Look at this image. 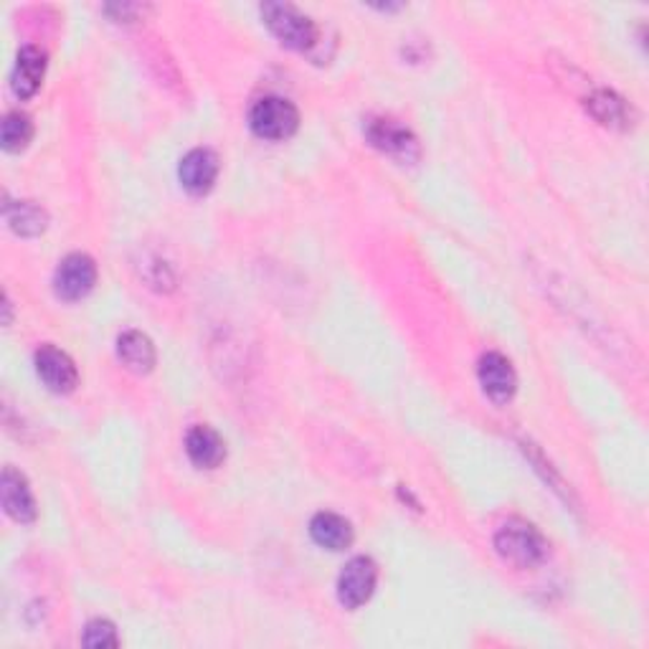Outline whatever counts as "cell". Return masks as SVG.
Listing matches in <instances>:
<instances>
[{
    "mask_svg": "<svg viewBox=\"0 0 649 649\" xmlns=\"http://www.w3.org/2000/svg\"><path fill=\"white\" fill-rule=\"evenodd\" d=\"M261 19L267 28L280 38L282 46L295 51H310L318 44V23L310 15L297 11L290 3H265L261 5Z\"/></svg>",
    "mask_w": 649,
    "mask_h": 649,
    "instance_id": "6da1fadb",
    "label": "cell"
},
{
    "mask_svg": "<svg viewBox=\"0 0 649 649\" xmlns=\"http://www.w3.org/2000/svg\"><path fill=\"white\" fill-rule=\"evenodd\" d=\"M494 548L507 563L517 568H532L546 559L548 543L536 530V525L525 521H507L494 536Z\"/></svg>",
    "mask_w": 649,
    "mask_h": 649,
    "instance_id": "7a4b0ae2",
    "label": "cell"
},
{
    "mask_svg": "<svg viewBox=\"0 0 649 649\" xmlns=\"http://www.w3.org/2000/svg\"><path fill=\"white\" fill-rule=\"evenodd\" d=\"M252 133L261 140H287L297 133L299 112L284 97H265L249 112Z\"/></svg>",
    "mask_w": 649,
    "mask_h": 649,
    "instance_id": "3957f363",
    "label": "cell"
},
{
    "mask_svg": "<svg viewBox=\"0 0 649 649\" xmlns=\"http://www.w3.org/2000/svg\"><path fill=\"white\" fill-rule=\"evenodd\" d=\"M378 581V566L368 555H355L345 563L338 578V599L345 609H358L374 597Z\"/></svg>",
    "mask_w": 649,
    "mask_h": 649,
    "instance_id": "277c9868",
    "label": "cell"
},
{
    "mask_svg": "<svg viewBox=\"0 0 649 649\" xmlns=\"http://www.w3.org/2000/svg\"><path fill=\"white\" fill-rule=\"evenodd\" d=\"M366 137L374 148L401 162H412L419 158V140H416L412 130L404 127L396 120H389V118L370 120L366 125Z\"/></svg>",
    "mask_w": 649,
    "mask_h": 649,
    "instance_id": "5b68a950",
    "label": "cell"
},
{
    "mask_svg": "<svg viewBox=\"0 0 649 649\" xmlns=\"http://www.w3.org/2000/svg\"><path fill=\"white\" fill-rule=\"evenodd\" d=\"M97 282V265L91 261L87 254H69V257L61 261L57 274H53V287H57V295L66 303H76V299L87 297L91 287Z\"/></svg>",
    "mask_w": 649,
    "mask_h": 649,
    "instance_id": "8992f818",
    "label": "cell"
},
{
    "mask_svg": "<svg viewBox=\"0 0 649 649\" xmlns=\"http://www.w3.org/2000/svg\"><path fill=\"white\" fill-rule=\"evenodd\" d=\"M36 374L46 383V389L53 393H72L79 383V370L74 360L57 345H41L34 355Z\"/></svg>",
    "mask_w": 649,
    "mask_h": 649,
    "instance_id": "52a82bcc",
    "label": "cell"
},
{
    "mask_svg": "<svg viewBox=\"0 0 649 649\" xmlns=\"http://www.w3.org/2000/svg\"><path fill=\"white\" fill-rule=\"evenodd\" d=\"M477 376L487 396L494 404H507L517 391V376L513 363H510L502 353H485L477 366Z\"/></svg>",
    "mask_w": 649,
    "mask_h": 649,
    "instance_id": "ba28073f",
    "label": "cell"
},
{
    "mask_svg": "<svg viewBox=\"0 0 649 649\" xmlns=\"http://www.w3.org/2000/svg\"><path fill=\"white\" fill-rule=\"evenodd\" d=\"M177 177H181L185 191L196 193V196H204V193L213 188L216 177H219V158H216V152L208 148L191 150L188 156L181 160Z\"/></svg>",
    "mask_w": 649,
    "mask_h": 649,
    "instance_id": "9c48e42d",
    "label": "cell"
},
{
    "mask_svg": "<svg viewBox=\"0 0 649 649\" xmlns=\"http://www.w3.org/2000/svg\"><path fill=\"white\" fill-rule=\"evenodd\" d=\"M0 494H3L5 513L11 515L15 523L28 525L36 521L38 510H36L34 492H30L26 477L15 473L13 467L3 469V477H0Z\"/></svg>",
    "mask_w": 649,
    "mask_h": 649,
    "instance_id": "30bf717a",
    "label": "cell"
},
{
    "mask_svg": "<svg viewBox=\"0 0 649 649\" xmlns=\"http://www.w3.org/2000/svg\"><path fill=\"white\" fill-rule=\"evenodd\" d=\"M46 74V53L38 49V46H23L19 51V59H15L11 87L13 95L19 99L34 97L38 89H41Z\"/></svg>",
    "mask_w": 649,
    "mask_h": 649,
    "instance_id": "8fae6325",
    "label": "cell"
},
{
    "mask_svg": "<svg viewBox=\"0 0 649 649\" xmlns=\"http://www.w3.org/2000/svg\"><path fill=\"white\" fill-rule=\"evenodd\" d=\"M185 454L193 465L200 469H216L226 460V444L219 437V431H213L211 427H193L188 434H185Z\"/></svg>",
    "mask_w": 649,
    "mask_h": 649,
    "instance_id": "7c38bea8",
    "label": "cell"
},
{
    "mask_svg": "<svg viewBox=\"0 0 649 649\" xmlns=\"http://www.w3.org/2000/svg\"><path fill=\"white\" fill-rule=\"evenodd\" d=\"M118 355L133 374H150L158 360L156 345H152V340L140 330L122 332L118 340Z\"/></svg>",
    "mask_w": 649,
    "mask_h": 649,
    "instance_id": "4fadbf2b",
    "label": "cell"
},
{
    "mask_svg": "<svg viewBox=\"0 0 649 649\" xmlns=\"http://www.w3.org/2000/svg\"><path fill=\"white\" fill-rule=\"evenodd\" d=\"M310 536L320 548L328 551H345L353 543V528L345 517L335 513H318L310 523Z\"/></svg>",
    "mask_w": 649,
    "mask_h": 649,
    "instance_id": "5bb4252c",
    "label": "cell"
},
{
    "mask_svg": "<svg viewBox=\"0 0 649 649\" xmlns=\"http://www.w3.org/2000/svg\"><path fill=\"white\" fill-rule=\"evenodd\" d=\"M586 110L591 112V118L601 122L607 127H627L632 122V107L624 102L620 95L609 89H599L589 102H586Z\"/></svg>",
    "mask_w": 649,
    "mask_h": 649,
    "instance_id": "9a60e30c",
    "label": "cell"
},
{
    "mask_svg": "<svg viewBox=\"0 0 649 649\" xmlns=\"http://www.w3.org/2000/svg\"><path fill=\"white\" fill-rule=\"evenodd\" d=\"M5 219L19 236H38L49 223V216L41 206L30 200H19V204H5Z\"/></svg>",
    "mask_w": 649,
    "mask_h": 649,
    "instance_id": "2e32d148",
    "label": "cell"
},
{
    "mask_svg": "<svg viewBox=\"0 0 649 649\" xmlns=\"http://www.w3.org/2000/svg\"><path fill=\"white\" fill-rule=\"evenodd\" d=\"M34 137V122L28 120V114L11 112L3 120V150L21 152Z\"/></svg>",
    "mask_w": 649,
    "mask_h": 649,
    "instance_id": "e0dca14e",
    "label": "cell"
},
{
    "mask_svg": "<svg viewBox=\"0 0 649 649\" xmlns=\"http://www.w3.org/2000/svg\"><path fill=\"white\" fill-rule=\"evenodd\" d=\"M82 642H84V647H118L120 637H118V629H114L112 622L95 620L87 624V629H84Z\"/></svg>",
    "mask_w": 649,
    "mask_h": 649,
    "instance_id": "ac0fdd59",
    "label": "cell"
}]
</instances>
